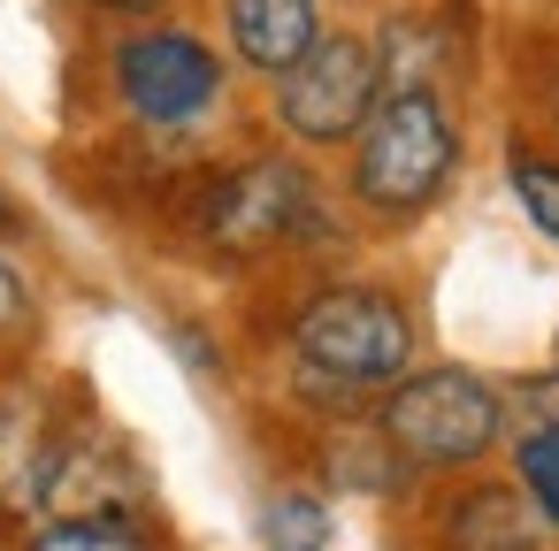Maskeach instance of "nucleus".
Returning a JSON list of instances; mask_svg holds the SVG:
<instances>
[{"label":"nucleus","instance_id":"obj_8","mask_svg":"<svg viewBox=\"0 0 559 551\" xmlns=\"http://www.w3.org/2000/svg\"><path fill=\"white\" fill-rule=\"evenodd\" d=\"M322 0H223V39L230 62L253 77H284L314 39H322Z\"/></svg>","mask_w":559,"mask_h":551},{"label":"nucleus","instance_id":"obj_16","mask_svg":"<svg viewBox=\"0 0 559 551\" xmlns=\"http://www.w3.org/2000/svg\"><path fill=\"white\" fill-rule=\"evenodd\" d=\"M9 215H16V207H9V184H0V230H9Z\"/></svg>","mask_w":559,"mask_h":551},{"label":"nucleus","instance_id":"obj_13","mask_svg":"<svg viewBox=\"0 0 559 551\" xmlns=\"http://www.w3.org/2000/svg\"><path fill=\"white\" fill-rule=\"evenodd\" d=\"M32 330V284H24V268L0 253V345L9 337H24Z\"/></svg>","mask_w":559,"mask_h":551},{"label":"nucleus","instance_id":"obj_4","mask_svg":"<svg viewBox=\"0 0 559 551\" xmlns=\"http://www.w3.org/2000/svg\"><path fill=\"white\" fill-rule=\"evenodd\" d=\"M108 93L139 131H200L230 100V62L177 16H139L108 47Z\"/></svg>","mask_w":559,"mask_h":551},{"label":"nucleus","instance_id":"obj_1","mask_svg":"<svg viewBox=\"0 0 559 551\" xmlns=\"http://www.w3.org/2000/svg\"><path fill=\"white\" fill-rule=\"evenodd\" d=\"M292 375L314 406L368 414L376 391H391L414 368V314L383 284H322L292 314Z\"/></svg>","mask_w":559,"mask_h":551},{"label":"nucleus","instance_id":"obj_7","mask_svg":"<svg viewBox=\"0 0 559 551\" xmlns=\"http://www.w3.org/2000/svg\"><path fill=\"white\" fill-rule=\"evenodd\" d=\"M437 551H544V520L521 482H460L437 505Z\"/></svg>","mask_w":559,"mask_h":551},{"label":"nucleus","instance_id":"obj_14","mask_svg":"<svg viewBox=\"0 0 559 551\" xmlns=\"http://www.w3.org/2000/svg\"><path fill=\"white\" fill-rule=\"evenodd\" d=\"M78 9H100V16H131L139 24V16H162L169 0H78Z\"/></svg>","mask_w":559,"mask_h":551},{"label":"nucleus","instance_id":"obj_6","mask_svg":"<svg viewBox=\"0 0 559 551\" xmlns=\"http://www.w3.org/2000/svg\"><path fill=\"white\" fill-rule=\"evenodd\" d=\"M269 116L292 146H353V131L368 123V108L383 100V55L368 32H322L284 77H269Z\"/></svg>","mask_w":559,"mask_h":551},{"label":"nucleus","instance_id":"obj_3","mask_svg":"<svg viewBox=\"0 0 559 551\" xmlns=\"http://www.w3.org/2000/svg\"><path fill=\"white\" fill-rule=\"evenodd\" d=\"M368 429L406 459V475H467L506 436V391L460 360L406 368L391 391H376Z\"/></svg>","mask_w":559,"mask_h":551},{"label":"nucleus","instance_id":"obj_15","mask_svg":"<svg viewBox=\"0 0 559 551\" xmlns=\"http://www.w3.org/2000/svg\"><path fill=\"white\" fill-rule=\"evenodd\" d=\"M528 406H536V421H559V375L528 383Z\"/></svg>","mask_w":559,"mask_h":551},{"label":"nucleus","instance_id":"obj_9","mask_svg":"<svg viewBox=\"0 0 559 551\" xmlns=\"http://www.w3.org/2000/svg\"><path fill=\"white\" fill-rule=\"evenodd\" d=\"M24 551H154V536L131 513H47Z\"/></svg>","mask_w":559,"mask_h":551},{"label":"nucleus","instance_id":"obj_5","mask_svg":"<svg viewBox=\"0 0 559 551\" xmlns=\"http://www.w3.org/2000/svg\"><path fill=\"white\" fill-rule=\"evenodd\" d=\"M322 230H330L322 184L292 154H253L200 192V238L223 261H261V253H284V245H314Z\"/></svg>","mask_w":559,"mask_h":551},{"label":"nucleus","instance_id":"obj_10","mask_svg":"<svg viewBox=\"0 0 559 551\" xmlns=\"http://www.w3.org/2000/svg\"><path fill=\"white\" fill-rule=\"evenodd\" d=\"M261 543H269V551H330V543H337L330 498H322V490H276V498L261 505Z\"/></svg>","mask_w":559,"mask_h":551},{"label":"nucleus","instance_id":"obj_2","mask_svg":"<svg viewBox=\"0 0 559 551\" xmlns=\"http://www.w3.org/2000/svg\"><path fill=\"white\" fill-rule=\"evenodd\" d=\"M460 177V116L437 85H383L353 131L345 192L368 223H421Z\"/></svg>","mask_w":559,"mask_h":551},{"label":"nucleus","instance_id":"obj_12","mask_svg":"<svg viewBox=\"0 0 559 551\" xmlns=\"http://www.w3.org/2000/svg\"><path fill=\"white\" fill-rule=\"evenodd\" d=\"M513 482L536 505V520L559 536V421H528L513 444Z\"/></svg>","mask_w":559,"mask_h":551},{"label":"nucleus","instance_id":"obj_11","mask_svg":"<svg viewBox=\"0 0 559 551\" xmlns=\"http://www.w3.org/2000/svg\"><path fill=\"white\" fill-rule=\"evenodd\" d=\"M506 184H513V200H521L528 230L559 245V154H544V146L513 139V146H506Z\"/></svg>","mask_w":559,"mask_h":551}]
</instances>
